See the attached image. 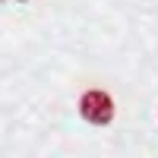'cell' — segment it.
I'll list each match as a JSON object with an SVG mask.
<instances>
[{
    "instance_id": "1",
    "label": "cell",
    "mask_w": 158,
    "mask_h": 158,
    "mask_svg": "<svg viewBox=\"0 0 158 158\" xmlns=\"http://www.w3.org/2000/svg\"><path fill=\"white\" fill-rule=\"evenodd\" d=\"M79 114H82L89 123L104 127V123L114 120V101H111V95L104 89H89L82 95V101H79Z\"/></svg>"
}]
</instances>
